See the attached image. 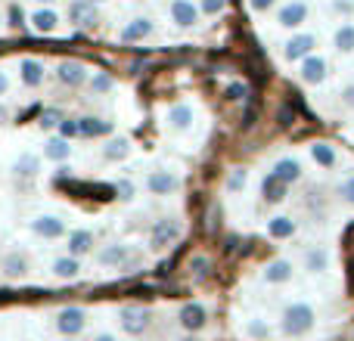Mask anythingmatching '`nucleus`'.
<instances>
[{
    "label": "nucleus",
    "instance_id": "1",
    "mask_svg": "<svg viewBox=\"0 0 354 341\" xmlns=\"http://www.w3.org/2000/svg\"><path fill=\"white\" fill-rule=\"evenodd\" d=\"M314 323H317V313H314V307L305 304V301H292V304L283 307L280 332L286 338H301V335H308V332L314 329Z\"/></svg>",
    "mask_w": 354,
    "mask_h": 341
},
{
    "label": "nucleus",
    "instance_id": "2",
    "mask_svg": "<svg viewBox=\"0 0 354 341\" xmlns=\"http://www.w3.org/2000/svg\"><path fill=\"white\" fill-rule=\"evenodd\" d=\"M118 326H122L124 335H143L149 329V311L147 307H137V304H128L118 311Z\"/></svg>",
    "mask_w": 354,
    "mask_h": 341
},
{
    "label": "nucleus",
    "instance_id": "3",
    "mask_svg": "<svg viewBox=\"0 0 354 341\" xmlns=\"http://www.w3.org/2000/svg\"><path fill=\"white\" fill-rule=\"evenodd\" d=\"M177 323H180L183 332H189V335H196V332L205 329L208 323V311L202 301H187V304L180 307V313H177Z\"/></svg>",
    "mask_w": 354,
    "mask_h": 341
},
{
    "label": "nucleus",
    "instance_id": "4",
    "mask_svg": "<svg viewBox=\"0 0 354 341\" xmlns=\"http://www.w3.org/2000/svg\"><path fill=\"white\" fill-rule=\"evenodd\" d=\"M87 326V311L84 307H62L59 313H56V329H59V335H78V332H84Z\"/></svg>",
    "mask_w": 354,
    "mask_h": 341
},
{
    "label": "nucleus",
    "instance_id": "5",
    "mask_svg": "<svg viewBox=\"0 0 354 341\" xmlns=\"http://www.w3.org/2000/svg\"><path fill=\"white\" fill-rule=\"evenodd\" d=\"M180 239V220L174 217H162L153 224V233H149V242H153V249H168L171 242Z\"/></svg>",
    "mask_w": 354,
    "mask_h": 341
},
{
    "label": "nucleus",
    "instance_id": "6",
    "mask_svg": "<svg viewBox=\"0 0 354 341\" xmlns=\"http://www.w3.org/2000/svg\"><path fill=\"white\" fill-rule=\"evenodd\" d=\"M314 47H317V37L314 35H292L283 43V56H286L289 62H301L314 53Z\"/></svg>",
    "mask_w": 354,
    "mask_h": 341
},
{
    "label": "nucleus",
    "instance_id": "7",
    "mask_svg": "<svg viewBox=\"0 0 354 341\" xmlns=\"http://www.w3.org/2000/svg\"><path fill=\"white\" fill-rule=\"evenodd\" d=\"M199 10L202 6H196L193 0H171L168 16H171V22L177 25V28H193V25L199 22Z\"/></svg>",
    "mask_w": 354,
    "mask_h": 341
},
{
    "label": "nucleus",
    "instance_id": "8",
    "mask_svg": "<svg viewBox=\"0 0 354 341\" xmlns=\"http://www.w3.org/2000/svg\"><path fill=\"white\" fill-rule=\"evenodd\" d=\"M277 22H280L283 28H301V25L308 22V3L305 0H289V3H283L280 12H277Z\"/></svg>",
    "mask_w": 354,
    "mask_h": 341
},
{
    "label": "nucleus",
    "instance_id": "9",
    "mask_svg": "<svg viewBox=\"0 0 354 341\" xmlns=\"http://www.w3.org/2000/svg\"><path fill=\"white\" fill-rule=\"evenodd\" d=\"M177 189H180V177L174 170H153L147 177V193L153 195H171Z\"/></svg>",
    "mask_w": 354,
    "mask_h": 341
},
{
    "label": "nucleus",
    "instance_id": "10",
    "mask_svg": "<svg viewBox=\"0 0 354 341\" xmlns=\"http://www.w3.org/2000/svg\"><path fill=\"white\" fill-rule=\"evenodd\" d=\"M189 128H193V109H189L187 103H177L165 112V130L180 137V134H187Z\"/></svg>",
    "mask_w": 354,
    "mask_h": 341
},
{
    "label": "nucleus",
    "instance_id": "11",
    "mask_svg": "<svg viewBox=\"0 0 354 341\" xmlns=\"http://www.w3.org/2000/svg\"><path fill=\"white\" fill-rule=\"evenodd\" d=\"M56 78H59V84H66V87H78V84H84V81H91V72H87L84 62L66 59V62H59V68H56Z\"/></svg>",
    "mask_w": 354,
    "mask_h": 341
},
{
    "label": "nucleus",
    "instance_id": "12",
    "mask_svg": "<svg viewBox=\"0 0 354 341\" xmlns=\"http://www.w3.org/2000/svg\"><path fill=\"white\" fill-rule=\"evenodd\" d=\"M31 233L41 239H62L66 236V224H62L56 214H37V217L31 220Z\"/></svg>",
    "mask_w": 354,
    "mask_h": 341
},
{
    "label": "nucleus",
    "instance_id": "13",
    "mask_svg": "<svg viewBox=\"0 0 354 341\" xmlns=\"http://www.w3.org/2000/svg\"><path fill=\"white\" fill-rule=\"evenodd\" d=\"M299 78L305 81V84L317 87L326 81V59L324 56H308V59H301V68H299Z\"/></svg>",
    "mask_w": 354,
    "mask_h": 341
},
{
    "label": "nucleus",
    "instance_id": "14",
    "mask_svg": "<svg viewBox=\"0 0 354 341\" xmlns=\"http://www.w3.org/2000/svg\"><path fill=\"white\" fill-rule=\"evenodd\" d=\"M292 261H286V257H277V261H270L268 267L261 270V280L268 282V286H283V282L292 280Z\"/></svg>",
    "mask_w": 354,
    "mask_h": 341
},
{
    "label": "nucleus",
    "instance_id": "15",
    "mask_svg": "<svg viewBox=\"0 0 354 341\" xmlns=\"http://www.w3.org/2000/svg\"><path fill=\"white\" fill-rule=\"evenodd\" d=\"M270 174H277L283 183H299L301 180V174H305V168H301V162L295 159V155H283L280 162H274V168H270Z\"/></svg>",
    "mask_w": 354,
    "mask_h": 341
},
{
    "label": "nucleus",
    "instance_id": "16",
    "mask_svg": "<svg viewBox=\"0 0 354 341\" xmlns=\"http://www.w3.org/2000/svg\"><path fill=\"white\" fill-rule=\"evenodd\" d=\"M97 261L103 264V267H124V264L131 261V245H106V249L97 251Z\"/></svg>",
    "mask_w": 354,
    "mask_h": 341
},
{
    "label": "nucleus",
    "instance_id": "17",
    "mask_svg": "<svg viewBox=\"0 0 354 341\" xmlns=\"http://www.w3.org/2000/svg\"><path fill=\"white\" fill-rule=\"evenodd\" d=\"M44 62L41 59H31V56H25L22 62H19V81H22L25 87H41L44 84Z\"/></svg>",
    "mask_w": 354,
    "mask_h": 341
},
{
    "label": "nucleus",
    "instance_id": "18",
    "mask_svg": "<svg viewBox=\"0 0 354 341\" xmlns=\"http://www.w3.org/2000/svg\"><path fill=\"white\" fill-rule=\"evenodd\" d=\"M66 249L72 257H84L93 251V233L91 230H72L66 239Z\"/></svg>",
    "mask_w": 354,
    "mask_h": 341
},
{
    "label": "nucleus",
    "instance_id": "19",
    "mask_svg": "<svg viewBox=\"0 0 354 341\" xmlns=\"http://www.w3.org/2000/svg\"><path fill=\"white\" fill-rule=\"evenodd\" d=\"M286 193H289V183H283L277 174H268L261 180V199L270 202V205H280L286 199Z\"/></svg>",
    "mask_w": 354,
    "mask_h": 341
},
{
    "label": "nucleus",
    "instance_id": "20",
    "mask_svg": "<svg viewBox=\"0 0 354 341\" xmlns=\"http://www.w3.org/2000/svg\"><path fill=\"white\" fill-rule=\"evenodd\" d=\"M31 28H35L37 35H53V31L59 28V12L50 10V6L35 10V12H31Z\"/></svg>",
    "mask_w": 354,
    "mask_h": 341
},
{
    "label": "nucleus",
    "instance_id": "21",
    "mask_svg": "<svg viewBox=\"0 0 354 341\" xmlns=\"http://www.w3.org/2000/svg\"><path fill=\"white\" fill-rule=\"evenodd\" d=\"M12 174H16V177H25V180H35V177L41 174V155L22 153L16 162H12Z\"/></svg>",
    "mask_w": 354,
    "mask_h": 341
},
{
    "label": "nucleus",
    "instance_id": "22",
    "mask_svg": "<svg viewBox=\"0 0 354 341\" xmlns=\"http://www.w3.org/2000/svg\"><path fill=\"white\" fill-rule=\"evenodd\" d=\"M153 31H156V25L149 22V19H131V22L122 28V41H128V43L143 41V37H149Z\"/></svg>",
    "mask_w": 354,
    "mask_h": 341
},
{
    "label": "nucleus",
    "instance_id": "23",
    "mask_svg": "<svg viewBox=\"0 0 354 341\" xmlns=\"http://www.w3.org/2000/svg\"><path fill=\"white\" fill-rule=\"evenodd\" d=\"M53 276L56 280H78L81 276V261L72 255H62L53 261Z\"/></svg>",
    "mask_w": 354,
    "mask_h": 341
},
{
    "label": "nucleus",
    "instance_id": "24",
    "mask_svg": "<svg viewBox=\"0 0 354 341\" xmlns=\"http://www.w3.org/2000/svg\"><path fill=\"white\" fill-rule=\"evenodd\" d=\"M268 236L270 239H292L295 236V220L286 214H277L268 220Z\"/></svg>",
    "mask_w": 354,
    "mask_h": 341
},
{
    "label": "nucleus",
    "instance_id": "25",
    "mask_svg": "<svg viewBox=\"0 0 354 341\" xmlns=\"http://www.w3.org/2000/svg\"><path fill=\"white\" fill-rule=\"evenodd\" d=\"M305 270L308 273H326L330 270V251L326 249H308L305 251Z\"/></svg>",
    "mask_w": 354,
    "mask_h": 341
},
{
    "label": "nucleus",
    "instance_id": "26",
    "mask_svg": "<svg viewBox=\"0 0 354 341\" xmlns=\"http://www.w3.org/2000/svg\"><path fill=\"white\" fill-rule=\"evenodd\" d=\"M103 155H106L109 162H122V159H128V155H131V140H128V137H112V140H106Z\"/></svg>",
    "mask_w": 354,
    "mask_h": 341
},
{
    "label": "nucleus",
    "instance_id": "27",
    "mask_svg": "<svg viewBox=\"0 0 354 341\" xmlns=\"http://www.w3.org/2000/svg\"><path fill=\"white\" fill-rule=\"evenodd\" d=\"M68 16H72L78 25H93L97 22V12H93L91 0H75V3L68 6Z\"/></svg>",
    "mask_w": 354,
    "mask_h": 341
},
{
    "label": "nucleus",
    "instance_id": "28",
    "mask_svg": "<svg viewBox=\"0 0 354 341\" xmlns=\"http://www.w3.org/2000/svg\"><path fill=\"white\" fill-rule=\"evenodd\" d=\"M333 47L339 50V53H354V25L345 22L336 28V35H333Z\"/></svg>",
    "mask_w": 354,
    "mask_h": 341
},
{
    "label": "nucleus",
    "instance_id": "29",
    "mask_svg": "<svg viewBox=\"0 0 354 341\" xmlns=\"http://www.w3.org/2000/svg\"><path fill=\"white\" fill-rule=\"evenodd\" d=\"M68 155H72V146H68L66 137H56V140H50L44 146V159H50V162H66Z\"/></svg>",
    "mask_w": 354,
    "mask_h": 341
},
{
    "label": "nucleus",
    "instance_id": "30",
    "mask_svg": "<svg viewBox=\"0 0 354 341\" xmlns=\"http://www.w3.org/2000/svg\"><path fill=\"white\" fill-rule=\"evenodd\" d=\"M311 159L317 162L320 168H336V149L330 143H311Z\"/></svg>",
    "mask_w": 354,
    "mask_h": 341
},
{
    "label": "nucleus",
    "instance_id": "31",
    "mask_svg": "<svg viewBox=\"0 0 354 341\" xmlns=\"http://www.w3.org/2000/svg\"><path fill=\"white\" fill-rule=\"evenodd\" d=\"M3 273L10 276V280H22L25 273H28V261H25V255H6L3 257Z\"/></svg>",
    "mask_w": 354,
    "mask_h": 341
},
{
    "label": "nucleus",
    "instance_id": "32",
    "mask_svg": "<svg viewBox=\"0 0 354 341\" xmlns=\"http://www.w3.org/2000/svg\"><path fill=\"white\" fill-rule=\"evenodd\" d=\"M78 124H81V137H103V134H109L112 130V124L109 121H103V118H78Z\"/></svg>",
    "mask_w": 354,
    "mask_h": 341
},
{
    "label": "nucleus",
    "instance_id": "33",
    "mask_svg": "<svg viewBox=\"0 0 354 341\" xmlns=\"http://www.w3.org/2000/svg\"><path fill=\"white\" fill-rule=\"evenodd\" d=\"M243 332H245V338H252V341H268V338H270V326L264 323L261 317H252V320H245Z\"/></svg>",
    "mask_w": 354,
    "mask_h": 341
},
{
    "label": "nucleus",
    "instance_id": "34",
    "mask_svg": "<svg viewBox=\"0 0 354 341\" xmlns=\"http://www.w3.org/2000/svg\"><path fill=\"white\" fill-rule=\"evenodd\" d=\"M245 186H249V170H245V168H233L230 174H227V193L239 195V193H245Z\"/></svg>",
    "mask_w": 354,
    "mask_h": 341
},
{
    "label": "nucleus",
    "instance_id": "35",
    "mask_svg": "<svg viewBox=\"0 0 354 341\" xmlns=\"http://www.w3.org/2000/svg\"><path fill=\"white\" fill-rule=\"evenodd\" d=\"M87 87H91L93 97H103V93H109L112 87H115V81H112V75H106V72H93L91 81H87Z\"/></svg>",
    "mask_w": 354,
    "mask_h": 341
},
{
    "label": "nucleus",
    "instance_id": "36",
    "mask_svg": "<svg viewBox=\"0 0 354 341\" xmlns=\"http://www.w3.org/2000/svg\"><path fill=\"white\" fill-rule=\"evenodd\" d=\"M115 195H118V199H122V202H134L137 186H134V183H131V180H124V177H122V180H115Z\"/></svg>",
    "mask_w": 354,
    "mask_h": 341
},
{
    "label": "nucleus",
    "instance_id": "37",
    "mask_svg": "<svg viewBox=\"0 0 354 341\" xmlns=\"http://www.w3.org/2000/svg\"><path fill=\"white\" fill-rule=\"evenodd\" d=\"M59 134L66 137V140H72V137H81L78 118H62V121H59Z\"/></svg>",
    "mask_w": 354,
    "mask_h": 341
},
{
    "label": "nucleus",
    "instance_id": "38",
    "mask_svg": "<svg viewBox=\"0 0 354 341\" xmlns=\"http://www.w3.org/2000/svg\"><path fill=\"white\" fill-rule=\"evenodd\" d=\"M339 195H342L345 205H351V208H354V177L342 180V186H339Z\"/></svg>",
    "mask_w": 354,
    "mask_h": 341
},
{
    "label": "nucleus",
    "instance_id": "39",
    "mask_svg": "<svg viewBox=\"0 0 354 341\" xmlns=\"http://www.w3.org/2000/svg\"><path fill=\"white\" fill-rule=\"evenodd\" d=\"M224 6H227V0H202V12H208V16H218Z\"/></svg>",
    "mask_w": 354,
    "mask_h": 341
},
{
    "label": "nucleus",
    "instance_id": "40",
    "mask_svg": "<svg viewBox=\"0 0 354 341\" xmlns=\"http://www.w3.org/2000/svg\"><path fill=\"white\" fill-rule=\"evenodd\" d=\"M59 121H62V118H59V112H44V115H41V128H44V130H50V128H59Z\"/></svg>",
    "mask_w": 354,
    "mask_h": 341
},
{
    "label": "nucleus",
    "instance_id": "41",
    "mask_svg": "<svg viewBox=\"0 0 354 341\" xmlns=\"http://www.w3.org/2000/svg\"><path fill=\"white\" fill-rule=\"evenodd\" d=\"M189 270H193L196 276H205V270H208V257H193V261H189Z\"/></svg>",
    "mask_w": 354,
    "mask_h": 341
},
{
    "label": "nucleus",
    "instance_id": "42",
    "mask_svg": "<svg viewBox=\"0 0 354 341\" xmlns=\"http://www.w3.org/2000/svg\"><path fill=\"white\" fill-rule=\"evenodd\" d=\"M274 3H277V0H249V6H252L255 12H268Z\"/></svg>",
    "mask_w": 354,
    "mask_h": 341
},
{
    "label": "nucleus",
    "instance_id": "43",
    "mask_svg": "<svg viewBox=\"0 0 354 341\" xmlns=\"http://www.w3.org/2000/svg\"><path fill=\"white\" fill-rule=\"evenodd\" d=\"M227 97H230V99H243L245 97V84H230V87H227Z\"/></svg>",
    "mask_w": 354,
    "mask_h": 341
},
{
    "label": "nucleus",
    "instance_id": "44",
    "mask_svg": "<svg viewBox=\"0 0 354 341\" xmlns=\"http://www.w3.org/2000/svg\"><path fill=\"white\" fill-rule=\"evenodd\" d=\"M342 103L348 106V109H354V84H348V87L342 90Z\"/></svg>",
    "mask_w": 354,
    "mask_h": 341
},
{
    "label": "nucleus",
    "instance_id": "45",
    "mask_svg": "<svg viewBox=\"0 0 354 341\" xmlns=\"http://www.w3.org/2000/svg\"><path fill=\"white\" fill-rule=\"evenodd\" d=\"M6 93H10V75L0 68V97H6Z\"/></svg>",
    "mask_w": 354,
    "mask_h": 341
},
{
    "label": "nucleus",
    "instance_id": "46",
    "mask_svg": "<svg viewBox=\"0 0 354 341\" xmlns=\"http://www.w3.org/2000/svg\"><path fill=\"white\" fill-rule=\"evenodd\" d=\"M336 10L339 12H351V3H345V0H336Z\"/></svg>",
    "mask_w": 354,
    "mask_h": 341
},
{
    "label": "nucleus",
    "instance_id": "47",
    "mask_svg": "<svg viewBox=\"0 0 354 341\" xmlns=\"http://www.w3.org/2000/svg\"><path fill=\"white\" fill-rule=\"evenodd\" d=\"M93 341H115V335H109V332H100V335L93 338Z\"/></svg>",
    "mask_w": 354,
    "mask_h": 341
},
{
    "label": "nucleus",
    "instance_id": "48",
    "mask_svg": "<svg viewBox=\"0 0 354 341\" xmlns=\"http://www.w3.org/2000/svg\"><path fill=\"white\" fill-rule=\"evenodd\" d=\"M37 3H44V6H47V3H53V0H37Z\"/></svg>",
    "mask_w": 354,
    "mask_h": 341
},
{
    "label": "nucleus",
    "instance_id": "49",
    "mask_svg": "<svg viewBox=\"0 0 354 341\" xmlns=\"http://www.w3.org/2000/svg\"><path fill=\"white\" fill-rule=\"evenodd\" d=\"M91 3H106V0H91Z\"/></svg>",
    "mask_w": 354,
    "mask_h": 341
},
{
    "label": "nucleus",
    "instance_id": "50",
    "mask_svg": "<svg viewBox=\"0 0 354 341\" xmlns=\"http://www.w3.org/2000/svg\"><path fill=\"white\" fill-rule=\"evenodd\" d=\"M183 341H199V338H196V335H193V338H183Z\"/></svg>",
    "mask_w": 354,
    "mask_h": 341
},
{
    "label": "nucleus",
    "instance_id": "51",
    "mask_svg": "<svg viewBox=\"0 0 354 341\" xmlns=\"http://www.w3.org/2000/svg\"><path fill=\"white\" fill-rule=\"evenodd\" d=\"M0 22H3V19H0Z\"/></svg>",
    "mask_w": 354,
    "mask_h": 341
},
{
    "label": "nucleus",
    "instance_id": "52",
    "mask_svg": "<svg viewBox=\"0 0 354 341\" xmlns=\"http://www.w3.org/2000/svg\"><path fill=\"white\" fill-rule=\"evenodd\" d=\"M351 341H354V338H351Z\"/></svg>",
    "mask_w": 354,
    "mask_h": 341
}]
</instances>
